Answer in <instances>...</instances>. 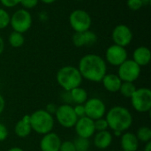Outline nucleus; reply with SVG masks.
Returning a JSON list of instances; mask_svg holds the SVG:
<instances>
[{
  "instance_id": "f257e3e1",
  "label": "nucleus",
  "mask_w": 151,
  "mask_h": 151,
  "mask_svg": "<svg viewBox=\"0 0 151 151\" xmlns=\"http://www.w3.org/2000/svg\"><path fill=\"white\" fill-rule=\"evenodd\" d=\"M78 70L82 78L92 82H101L107 73V65L102 57L88 54L81 58Z\"/></svg>"
},
{
  "instance_id": "f03ea898",
  "label": "nucleus",
  "mask_w": 151,
  "mask_h": 151,
  "mask_svg": "<svg viewBox=\"0 0 151 151\" xmlns=\"http://www.w3.org/2000/svg\"><path fill=\"white\" fill-rule=\"evenodd\" d=\"M105 119L108 127L115 131L123 132L128 130L133 124V116L128 109L123 106H114L109 110Z\"/></svg>"
},
{
  "instance_id": "7ed1b4c3",
  "label": "nucleus",
  "mask_w": 151,
  "mask_h": 151,
  "mask_svg": "<svg viewBox=\"0 0 151 151\" xmlns=\"http://www.w3.org/2000/svg\"><path fill=\"white\" fill-rule=\"evenodd\" d=\"M56 79L58 85L63 88L64 90L70 91L77 87H80L83 78L77 67L66 65L58 71Z\"/></svg>"
},
{
  "instance_id": "20e7f679",
  "label": "nucleus",
  "mask_w": 151,
  "mask_h": 151,
  "mask_svg": "<svg viewBox=\"0 0 151 151\" xmlns=\"http://www.w3.org/2000/svg\"><path fill=\"white\" fill-rule=\"evenodd\" d=\"M31 129L39 134H46L54 127V118L45 110H37L29 115Z\"/></svg>"
},
{
  "instance_id": "39448f33",
  "label": "nucleus",
  "mask_w": 151,
  "mask_h": 151,
  "mask_svg": "<svg viewBox=\"0 0 151 151\" xmlns=\"http://www.w3.org/2000/svg\"><path fill=\"white\" fill-rule=\"evenodd\" d=\"M134 109L141 113L150 111L151 90L148 88H136L135 92L130 97Z\"/></svg>"
},
{
  "instance_id": "423d86ee",
  "label": "nucleus",
  "mask_w": 151,
  "mask_h": 151,
  "mask_svg": "<svg viewBox=\"0 0 151 151\" xmlns=\"http://www.w3.org/2000/svg\"><path fill=\"white\" fill-rule=\"evenodd\" d=\"M10 24L13 31L24 34L32 26V16L27 10L19 9L10 18Z\"/></svg>"
},
{
  "instance_id": "0eeeda50",
  "label": "nucleus",
  "mask_w": 151,
  "mask_h": 151,
  "mask_svg": "<svg viewBox=\"0 0 151 151\" xmlns=\"http://www.w3.org/2000/svg\"><path fill=\"white\" fill-rule=\"evenodd\" d=\"M69 23L75 32H84L89 30L92 19L88 12L77 9L71 12L69 16Z\"/></svg>"
},
{
  "instance_id": "6e6552de",
  "label": "nucleus",
  "mask_w": 151,
  "mask_h": 151,
  "mask_svg": "<svg viewBox=\"0 0 151 151\" xmlns=\"http://www.w3.org/2000/svg\"><path fill=\"white\" fill-rule=\"evenodd\" d=\"M140 74L141 66L133 59H127L119 66L118 76L122 81L134 82L140 77Z\"/></svg>"
},
{
  "instance_id": "1a4fd4ad",
  "label": "nucleus",
  "mask_w": 151,
  "mask_h": 151,
  "mask_svg": "<svg viewBox=\"0 0 151 151\" xmlns=\"http://www.w3.org/2000/svg\"><path fill=\"white\" fill-rule=\"evenodd\" d=\"M55 117L60 126L65 128H72L75 126L78 117L76 116L73 107L70 104H62L58 107Z\"/></svg>"
},
{
  "instance_id": "9d476101",
  "label": "nucleus",
  "mask_w": 151,
  "mask_h": 151,
  "mask_svg": "<svg viewBox=\"0 0 151 151\" xmlns=\"http://www.w3.org/2000/svg\"><path fill=\"white\" fill-rule=\"evenodd\" d=\"M86 116L93 120L102 119L106 112L104 103L99 98H90L84 104Z\"/></svg>"
},
{
  "instance_id": "9b49d317",
  "label": "nucleus",
  "mask_w": 151,
  "mask_h": 151,
  "mask_svg": "<svg viewBox=\"0 0 151 151\" xmlns=\"http://www.w3.org/2000/svg\"><path fill=\"white\" fill-rule=\"evenodd\" d=\"M106 61L114 66H119L127 59V51L125 47L113 44L110 46L105 52Z\"/></svg>"
},
{
  "instance_id": "f8f14e48",
  "label": "nucleus",
  "mask_w": 151,
  "mask_h": 151,
  "mask_svg": "<svg viewBox=\"0 0 151 151\" xmlns=\"http://www.w3.org/2000/svg\"><path fill=\"white\" fill-rule=\"evenodd\" d=\"M112 40L114 44H117L121 47H126L132 42L133 33L127 25H118L114 27L111 34Z\"/></svg>"
},
{
  "instance_id": "ddd939ff",
  "label": "nucleus",
  "mask_w": 151,
  "mask_h": 151,
  "mask_svg": "<svg viewBox=\"0 0 151 151\" xmlns=\"http://www.w3.org/2000/svg\"><path fill=\"white\" fill-rule=\"evenodd\" d=\"M75 131L78 137L89 139L95 134V126L94 120L88 118L87 116L78 119L75 126Z\"/></svg>"
},
{
  "instance_id": "4468645a",
  "label": "nucleus",
  "mask_w": 151,
  "mask_h": 151,
  "mask_svg": "<svg viewBox=\"0 0 151 151\" xmlns=\"http://www.w3.org/2000/svg\"><path fill=\"white\" fill-rule=\"evenodd\" d=\"M72 41L76 47L91 46L96 42L97 36L93 31L90 30L84 32H75V34L73 35Z\"/></svg>"
},
{
  "instance_id": "2eb2a0df",
  "label": "nucleus",
  "mask_w": 151,
  "mask_h": 151,
  "mask_svg": "<svg viewBox=\"0 0 151 151\" xmlns=\"http://www.w3.org/2000/svg\"><path fill=\"white\" fill-rule=\"evenodd\" d=\"M62 142L59 136L52 132L43 135L40 142V149L42 151H59Z\"/></svg>"
},
{
  "instance_id": "dca6fc26",
  "label": "nucleus",
  "mask_w": 151,
  "mask_h": 151,
  "mask_svg": "<svg viewBox=\"0 0 151 151\" xmlns=\"http://www.w3.org/2000/svg\"><path fill=\"white\" fill-rule=\"evenodd\" d=\"M120 146L124 151H136L139 147V141L134 134L127 132L120 136Z\"/></svg>"
},
{
  "instance_id": "f3484780",
  "label": "nucleus",
  "mask_w": 151,
  "mask_h": 151,
  "mask_svg": "<svg viewBox=\"0 0 151 151\" xmlns=\"http://www.w3.org/2000/svg\"><path fill=\"white\" fill-rule=\"evenodd\" d=\"M151 59V52L150 49L145 46L138 47L133 53V60L140 66L149 65Z\"/></svg>"
},
{
  "instance_id": "a211bd4d",
  "label": "nucleus",
  "mask_w": 151,
  "mask_h": 151,
  "mask_svg": "<svg viewBox=\"0 0 151 151\" xmlns=\"http://www.w3.org/2000/svg\"><path fill=\"white\" fill-rule=\"evenodd\" d=\"M103 85L104 88L109 92H118L119 90V88L121 86L122 81L118 76V74L115 73H106L104 77L102 80Z\"/></svg>"
},
{
  "instance_id": "6ab92c4d",
  "label": "nucleus",
  "mask_w": 151,
  "mask_h": 151,
  "mask_svg": "<svg viewBox=\"0 0 151 151\" xmlns=\"http://www.w3.org/2000/svg\"><path fill=\"white\" fill-rule=\"evenodd\" d=\"M112 142V134L108 131L97 132L94 137V144L99 150H105L111 146Z\"/></svg>"
},
{
  "instance_id": "aec40b11",
  "label": "nucleus",
  "mask_w": 151,
  "mask_h": 151,
  "mask_svg": "<svg viewBox=\"0 0 151 151\" xmlns=\"http://www.w3.org/2000/svg\"><path fill=\"white\" fill-rule=\"evenodd\" d=\"M31 126L29 121V115H25L20 120L17 122L14 127V133L19 138H26L31 133Z\"/></svg>"
},
{
  "instance_id": "412c9836",
  "label": "nucleus",
  "mask_w": 151,
  "mask_h": 151,
  "mask_svg": "<svg viewBox=\"0 0 151 151\" xmlns=\"http://www.w3.org/2000/svg\"><path fill=\"white\" fill-rule=\"evenodd\" d=\"M70 94L73 103L76 104H84L88 100V92L81 87H77L70 90Z\"/></svg>"
},
{
  "instance_id": "4be33fe9",
  "label": "nucleus",
  "mask_w": 151,
  "mask_h": 151,
  "mask_svg": "<svg viewBox=\"0 0 151 151\" xmlns=\"http://www.w3.org/2000/svg\"><path fill=\"white\" fill-rule=\"evenodd\" d=\"M9 43L12 47L13 48H19L24 44L25 42V38L23 34L16 32V31H12L8 38Z\"/></svg>"
},
{
  "instance_id": "5701e85b",
  "label": "nucleus",
  "mask_w": 151,
  "mask_h": 151,
  "mask_svg": "<svg viewBox=\"0 0 151 151\" xmlns=\"http://www.w3.org/2000/svg\"><path fill=\"white\" fill-rule=\"evenodd\" d=\"M136 87L135 85L134 84V82H127V81H122L121 83V86L119 88V92L120 94L125 96V97H127V98H130L133 94L135 92L136 90Z\"/></svg>"
},
{
  "instance_id": "b1692460",
  "label": "nucleus",
  "mask_w": 151,
  "mask_h": 151,
  "mask_svg": "<svg viewBox=\"0 0 151 151\" xmlns=\"http://www.w3.org/2000/svg\"><path fill=\"white\" fill-rule=\"evenodd\" d=\"M135 135L139 142L147 143L151 140V129L149 127H142L138 129Z\"/></svg>"
},
{
  "instance_id": "393cba45",
  "label": "nucleus",
  "mask_w": 151,
  "mask_h": 151,
  "mask_svg": "<svg viewBox=\"0 0 151 151\" xmlns=\"http://www.w3.org/2000/svg\"><path fill=\"white\" fill-rule=\"evenodd\" d=\"M73 142L74 144L76 151H88L89 150V147H90L89 139L78 137Z\"/></svg>"
},
{
  "instance_id": "a878e982",
  "label": "nucleus",
  "mask_w": 151,
  "mask_h": 151,
  "mask_svg": "<svg viewBox=\"0 0 151 151\" xmlns=\"http://www.w3.org/2000/svg\"><path fill=\"white\" fill-rule=\"evenodd\" d=\"M10 15L3 8H0V29L5 28L10 24Z\"/></svg>"
},
{
  "instance_id": "bb28decb",
  "label": "nucleus",
  "mask_w": 151,
  "mask_h": 151,
  "mask_svg": "<svg viewBox=\"0 0 151 151\" xmlns=\"http://www.w3.org/2000/svg\"><path fill=\"white\" fill-rule=\"evenodd\" d=\"M94 126H95V130L96 132H101V131H105L109 128L108 123L105 119H98L94 120Z\"/></svg>"
},
{
  "instance_id": "cd10ccee",
  "label": "nucleus",
  "mask_w": 151,
  "mask_h": 151,
  "mask_svg": "<svg viewBox=\"0 0 151 151\" xmlns=\"http://www.w3.org/2000/svg\"><path fill=\"white\" fill-rule=\"evenodd\" d=\"M127 4L128 8L133 11L140 10L143 5V3L142 0H127Z\"/></svg>"
},
{
  "instance_id": "c85d7f7f",
  "label": "nucleus",
  "mask_w": 151,
  "mask_h": 151,
  "mask_svg": "<svg viewBox=\"0 0 151 151\" xmlns=\"http://www.w3.org/2000/svg\"><path fill=\"white\" fill-rule=\"evenodd\" d=\"M59 151H76L74 144L71 141H65L63 142L60 145Z\"/></svg>"
},
{
  "instance_id": "c756f323",
  "label": "nucleus",
  "mask_w": 151,
  "mask_h": 151,
  "mask_svg": "<svg viewBox=\"0 0 151 151\" xmlns=\"http://www.w3.org/2000/svg\"><path fill=\"white\" fill-rule=\"evenodd\" d=\"M19 4L24 7V9H32L37 5L38 0H20Z\"/></svg>"
},
{
  "instance_id": "7c9ffc66",
  "label": "nucleus",
  "mask_w": 151,
  "mask_h": 151,
  "mask_svg": "<svg viewBox=\"0 0 151 151\" xmlns=\"http://www.w3.org/2000/svg\"><path fill=\"white\" fill-rule=\"evenodd\" d=\"M73 110H74V112H75L76 116L78 117V119L86 116L84 104H76V105L73 107Z\"/></svg>"
},
{
  "instance_id": "2f4dec72",
  "label": "nucleus",
  "mask_w": 151,
  "mask_h": 151,
  "mask_svg": "<svg viewBox=\"0 0 151 151\" xmlns=\"http://www.w3.org/2000/svg\"><path fill=\"white\" fill-rule=\"evenodd\" d=\"M60 97H61V100L64 102V104H70L71 105V104H73V100H72V96H71L70 91L64 90L61 93Z\"/></svg>"
},
{
  "instance_id": "473e14b6",
  "label": "nucleus",
  "mask_w": 151,
  "mask_h": 151,
  "mask_svg": "<svg viewBox=\"0 0 151 151\" xmlns=\"http://www.w3.org/2000/svg\"><path fill=\"white\" fill-rule=\"evenodd\" d=\"M0 2L4 7L12 8L17 4H19L20 3V0H0Z\"/></svg>"
},
{
  "instance_id": "72a5a7b5",
  "label": "nucleus",
  "mask_w": 151,
  "mask_h": 151,
  "mask_svg": "<svg viewBox=\"0 0 151 151\" xmlns=\"http://www.w3.org/2000/svg\"><path fill=\"white\" fill-rule=\"evenodd\" d=\"M8 136V130L6 128V127L0 123V142H4V140H6Z\"/></svg>"
},
{
  "instance_id": "f704fd0d",
  "label": "nucleus",
  "mask_w": 151,
  "mask_h": 151,
  "mask_svg": "<svg viewBox=\"0 0 151 151\" xmlns=\"http://www.w3.org/2000/svg\"><path fill=\"white\" fill-rule=\"evenodd\" d=\"M57 109H58V106H57L55 104H47L45 111H46L48 113H50V115H53V114L56 113Z\"/></svg>"
},
{
  "instance_id": "c9c22d12",
  "label": "nucleus",
  "mask_w": 151,
  "mask_h": 151,
  "mask_svg": "<svg viewBox=\"0 0 151 151\" xmlns=\"http://www.w3.org/2000/svg\"><path fill=\"white\" fill-rule=\"evenodd\" d=\"M4 107H5V102H4V99L3 96L0 94V114L4 111Z\"/></svg>"
},
{
  "instance_id": "e433bc0d",
  "label": "nucleus",
  "mask_w": 151,
  "mask_h": 151,
  "mask_svg": "<svg viewBox=\"0 0 151 151\" xmlns=\"http://www.w3.org/2000/svg\"><path fill=\"white\" fill-rule=\"evenodd\" d=\"M4 42L3 38L0 36V55L4 52Z\"/></svg>"
},
{
  "instance_id": "4c0bfd02",
  "label": "nucleus",
  "mask_w": 151,
  "mask_h": 151,
  "mask_svg": "<svg viewBox=\"0 0 151 151\" xmlns=\"http://www.w3.org/2000/svg\"><path fill=\"white\" fill-rule=\"evenodd\" d=\"M143 151H151V142H149L146 143Z\"/></svg>"
},
{
  "instance_id": "58836bf2",
  "label": "nucleus",
  "mask_w": 151,
  "mask_h": 151,
  "mask_svg": "<svg viewBox=\"0 0 151 151\" xmlns=\"http://www.w3.org/2000/svg\"><path fill=\"white\" fill-rule=\"evenodd\" d=\"M7 151H24L21 148H19V147H14V148H12L10 150H8Z\"/></svg>"
},
{
  "instance_id": "ea45409f",
  "label": "nucleus",
  "mask_w": 151,
  "mask_h": 151,
  "mask_svg": "<svg viewBox=\"0 0 151 151\" xmlns=\"http://www.w3.org/2000/svg\"><path fill=\"white\" fill-rule=\"evenodd\" d=\"M42 3H44V4H52V3H54V2H56L57 0H41Z\"/></svg>"
},
{
  "instance_id": "a19ab883",
  "label": "nucleus",
  "mask_w": 151,
  "mask_h": 151,
  "mask_svg": "<svg viewBox=\"0 0 151 151\" xmlns=\"http://www.w3.org/2000/svg\"><path fill=\"white\" fill-rule=\"evenodd\" d=\"M114 134H115L116 136H121V135H122V133L118 132V131H115V132H114Z\"/></svg>"
},
{
  "instance_id": "79ce46f5",
  "label": "nucleus",
  "mask_w": 151,
  "mask_h": 151,
  "mask_svg": "<svg viewBox=\"0 0 151 151\" xmlns=\"http://www.w3.org/2000/svg\"><path fill=\"white\" fill-rule=\"evenodd\" d=\"M142 1L143 4H150V0H142Z\"/></svg>"
},
{
  "instance_id": "37998d69",
  "label": "nucleus",
  "mask_w": 151,
  "mask_h": 151,
  "mask_svg": "<svg viewBox=\"0 0 151 151\" xmlns=\"http://www.w3.org/2000/svg\"><path fill=\"white\" fill-rule=\"evenodd\" d=\"M76 1H82V0H76Z\"/></svg>"
},
{
  "instance_id": "c03bdc74",
  "label": "nucleus",
  "mask_w": 151,
  "mask_h": 151,
  "mask_svg": "<svg viewBox=\"0 0 151 151\" xmlns=\"http://www.w3.org/2000/svg\"><path fill=\"white\" fill-rule=\"evenodd\" d=\"M136 151H140V150H136ZM141 151H143V150H141Z\"/></svg>"
},
{
  "instance_id": "a18cd8bd",
  "label": "nucleus",
  "mask_w": 151,
  "mask_h": 151,
  "mask_svg": "<svg viewBox=\"0 0 151 151\" xmlns=\"http://www.w3.org/2000/svg\"><path fill=\"white\" fill-rule=\"evenodd\" d=\"M120 151H124V150H120Z\"/></svg>"
}]
</instances>
